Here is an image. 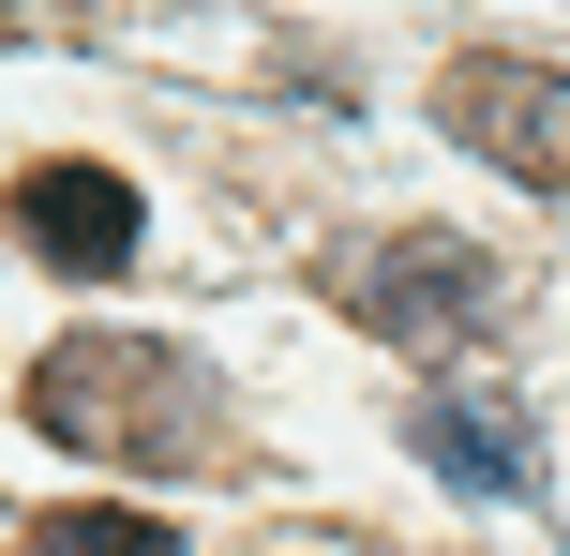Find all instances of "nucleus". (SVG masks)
<instances>
[{
	"label": "nucleus",
	"mask_w": 570,
	"mask_h": 556,
	"mask_svg": "<svg viewBox=\"0 0 570 556\" xmlns=\"http://www.w3.org/2000/svg\"><path fill=\"white\" fill-rule=\"evenodd\" d=\"M46 542H60V556H166L150 511H46Z\"/></svg>",
	"instance_id": "obj_6"
},
{
	"label": "nucleus",
	"mask_w": 570,
	"mask_h": 556,
	"mask_svg": "<svg viewBox=\"0 0 570 556\" xmlns=\"http://www.w3.org/2000/svg\"><path fill=\"white\" fill-rule=\"evenodd\" d=\"M16 241H30L46 271H76V286H106V271H136L150 211H136V181H120V166H76V150H46V166L16 181Z\"/></svg>",
	"instance_id": "obj_3"
},
{
	"label": "nucleus",
	"mask_w": 570,
	"mask_h": 556,
	"mask_svg": "<svg viewBox=\"0 0 570 556\" xmlns=\"http://www.w3.org/2000/svg\"><path fill=\"white\" fill-rule=\"evenodd\" d=\"M405 437H421V467L451 481V497H525V481H541V437H525L511 407H481V391H421Z\"/></svg>",
	"instance_id": "obj_5"
},
{
	"label": "nucleus",
	"mask_w": 570,
	"mask_h": 556,
	"mask_svg": "<svg viewBox=\"0 0 570 556\" xmlns=\"http://www.w3.org/2000/svg\"><path fill=\"white\" fill-rule=\"evenodd\" d=\"M451 136L495 150L511 181H556L570 196V76L556 60H465L451 76Z\"/></svg>",
	"instance_id": "obj_4"
},
{
	"label": "nucleus",
	"mask_w": 570,
	"mask_h": 556,
	"mask_svg": "<svg viewBox=\"0 0 570 556\" xmlns=\"http://www.w3.org/2000/svg\"><path fill=\"white\" fill-rule=\"evenodd\" d=\"M30 421L60 451H90V467H136V481L210 467V377L180 347H150V331H60L30 361Z\"/></svg>",
	"instance_id": "obj_1"
},
{
	"label": "nucleus",
	"mask_w": 570,
	"mask_h": 556,
	"mask_svg": "<svg viewBox=\"0 0 570 556\" xmlns=\"http://www.w3.org/2000/svg\"><path fill=\"white\" fill-rule=\"evenodd\" d=\"M331 286H345V316H361L375 347H421V361H465V347H495V331H511V301H495V256H481V241H435V226L361 241Z\"/></svg>",
	"instance_id": "obj_2"
}]
</instances>
